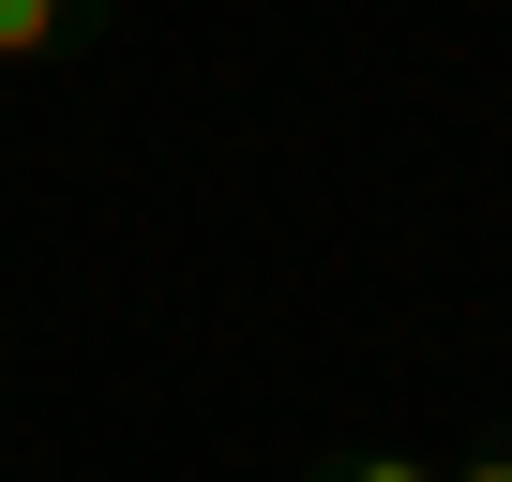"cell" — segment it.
<instances>
[{"mask_svg":"<svg viewBox=\"0 0 512 482\" xmlns=\"http://www.w3.org/2000/svg\"><path fill=\"white\" fill-rule=\"evenodd\" d=\"M302 482H452V467H422V452H392V437H332Z\"/></svg>","mask_w":512,"mask_h":482,"instance_id":"2","label":"cell"},{"mask_svg":"<svg viewBox=\"0 0 512 482\" xmlns=\"http://www.w3.org/2000/svg\"><path fill=\"white\" fill-rule=\"evenodd\" d=\"M452 482H512V422H497L482 452H452Z\"/></svg>","mask_w":512,"mask_h":482,"instance_id":"3","label":"cell"},{"mask_svg":"<svg viewBox=\"0 0 512 482\" xmlns=\"http://www.w3.org/2000/svg\"><path fill=\"white\" fill-rule=\"evenodd\" d=\"M76 46H106V0H0V91L61 76Z\"/></svg>","mask_w":512,"mask_h":482,"instance_id":"1","label":"cell"}]
</instances>
